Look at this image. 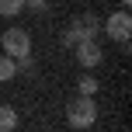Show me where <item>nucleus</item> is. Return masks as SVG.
Returning a JSON list of instances; mask_svg holds the SVG:
<instances>
[{"label": "nucleus", "instance_id": "obj_1", "mask_svg": "<svg viewBox=\"0 0 132 132\" xmlns=\"http://www.w3.org/2000/svg\"><path fill=\"white\" fill-rule=\"evenodd\" d=\"M66 122L73 129H90L97 122V104H94L90 94H77V97L66 104Z\"/></svg>", "mask_w": 132, "mask_h": 132}, {"label": "nucleus", "instance_id": "obj_2", "mask_svg": "<svg viewBox=\"0 0 132 132\" xmlns=\"http://www.w3.org/2000/svg\"><path fill=\"white\" fill-rule=\"evenodd\" d=\"M0 42H4V52L11 56V59L31 56V38H28V31H24V28H7V31L0 35Z\"/></svg>", "mask_w": 132, "mask_h": 132}, {"label": "nucleus", "instance_id": "obj_3", "mask_svg": "<svg viewBox=\"0 0 132 132\" xmlns=\"http://www.w3.org/2000/svg\"><path fill=\"white\" fill-rule=\"evenodd\" d=\"M104 31L111 35L115 42H122V45H129V35H132V14H129V11H115L111 18L104 21Z\"/></svg>", "mask_w": 132, "mask_h": 132}, {"label": "nucleus", "instance_id": "obj_4", "mask_svg": "<svg viewBox=\"0 0 132 132\" xmlns=\"http://www.w3.org/2000/svg\"><path fill=\"white\" fill-rule=\"evenodd\" d=\"M94 35H97V18H94V14H80V18L73 21V28L66 31V38H63V42L73 49L80 38H94Z\"/></svg>", "mask_w": 132, "mask_h": 132}, {"label": "nucleus", "instance_id": "obj_5", "mask_svg": "<svg viewBox=\"0 0 132 132\" xmlns=\"http://www.w3.org/2000/svg\"><path fill=\"white\" fill-rule=\"evenodd\" d=\"M73 49H77V59H80V66H97L101 59H104V52H101L97 38H80Z\"/></svg>", "mask_w": 132, "mask_h": 132}, {"label": "nucleus", "instance_id": "obj_6", "mask_svg": "<svg viewBox=\"0 0 132 132\" xmlns=\"http://www.w3.org/2000/svg\"><path fill=\"white\" fill-rule=\"evenodd\" d=\"M14 125H18V111L11 104H0V132H14Z\"/></svg>", "mask_w": 132, "mask_h": 132}, {"label": "nucleus", "instance_id": "obj_7", "mask_svg": "<svg viewBox=\"0 0 132 132\" xmlns=\"http://www.w3.org/2000/svg\"><path fill=\"white\" fill-rule=\"evenodd\" d=\"M14 73H18V63H14L11 56H0V84H4V80H11Z\"/></svg>", "mask_w": 132, "mask_h": 132}, {"label": "nucleus", "instance_id": "obj_8", "mask_svg": "<svg viewBox=\"0 0 132 132\" xmlns=\"http://www.w3.org/2000/svg\"><path fill=\"white\" fill-rule=\"evenodd\" d=\"M21 11H24V0H0V14H7V18H14Z\"/></svg>", "mask_w": 132, "mask_h": 132}, {"label": "nucleus", "instance_id": "obj_9", "mask_svg": "<svg viewBox=\"0 0 132 132\" xmlns=\"http://www.w3.org/2000/svg\"><path fill=\"white\" fill-rule=\"evenodd\" d=\"M97 90V80L94 77H80V94H94Z\"/></svg>", "mask_w": 132, "mask_h": 132}, {"label": "nucleus", "instance_id": "obj_10", "mask_svg": "<svg viewBox=\"0 0 132 132\" xmlns=\"http://www.w3.org/2000/svg\"><path fill=\"white\" fill-rule=\"evenodd\" d=\"M24 4H28V7H31V11H35V14H42V11H45V0H24Z\"/></svg>", "mask_w": 132, "mask_h": 132}, {"label": "nucleus", "instance_id": "obj_11", "mask_svg": "<svg viewBox=\"0 0 132 132\" xmlns=\"http://www.w3.org/2000/svg\"><path fill=\"white\" fill-rule=\"evenodd\" d=\"M122 4H129V0H122Z\"/></svg>", "mask_w": 132, "mask_h": 132}]
</instances>
